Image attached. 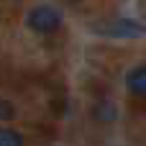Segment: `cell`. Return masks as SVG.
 <instances>
[{"mask_svg":"<svg viewBox=\"0 0 146 146\" xmlns=\"http://www.w3.org/2000/svg\"><path fill=\"white\" fill-rule=\"evenodd\" d=\"M67 3H77V0H67Z\"/></svg>","mask_w":146,"mask_h":146,"instance_id":"7","label":"cell"},{"mask_svg":"<svg viewBox=\"0 0 146 146\" xmlns=\"http://www.w3.org/2000/svg\"><path fill=\"white\" fill-rule=\"evenodd\" d=\"M26 26L33 31V33H54L59 26H62V10L54 8V5H36L33 10H28L26 15Z\"/></svg>","mask_w":146,"mask_h":146,"instance_id":"1","label":"cell"},{"mask_svg":"<svg viewBox=\"0 0 146 146\" xmlns=\"http://www.w3.org/2000/svg\"><path fill=\"white\" fill-rule=\"evenodd\" d=\"M92 118L100 121V123H113V121L118 118V108H115L110 100H100V103H95V108H92Z\"/></svg>","mask_w":146,"mask_h":146,"instance_id":"4","label":"cell"},{"mask_svg":"<svg viewBox=\"0 0 146 146\" xmlns=\"http://www.w3.org/2000/svg\"><path fill=\"white\" fill-rule=\"evenodd\" d=\"M126 87H128L131 95L146 98V67H133L126 74Z\"/></svg>","mask_w":146,"mask_h":146,"instance_id":"3","label":"cell"},{"mask_svg":"<svg viewBox=\"0 0 146 146\" xmlns=\"http://www.w3.org/2000/svg\"><path fill=\"white\" fill-rule=\"evenodd\" d=\"M10 118H15V108H13V103L0 100V121H10Z\"/></svg>","mask_w":146,"mask_h":146,"instance_id":"6","label":"cell"},{"mask_svg":"<svg viewBox=\"0 0 146 146\" xmlns=\"http://www.w3.org/2000/svg\"><path fill=\"white\" fill-rule=\"evenodd\" d=\"M98 31L103 36H115V38H133V36H144L146 28L136 21H128V18H115V21H108V23H100Z\"/></svg>","mask_w":146,"mask_h":146,"instance_id":"2","label":"cell"},{"mask_svg":"<svg viewBox=\"0 0 146 146\" xmlns=\"http://www.w3.org/2000/svg\"><path fill=\"white\" fill-rule=\"evenodd\" d=\"M0 146H23V136L13 128H0Z\"/></svg>","mask_w":146,"mask_h":146,"instance_id":"5","label":"cell"}]
</instances>
